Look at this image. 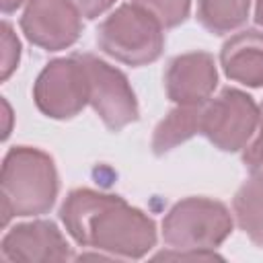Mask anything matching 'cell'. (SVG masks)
Instances as JSON below:
<instances>
[{"label": "cell", "mask_w": 263, "mask_h": 263, "mask_svg": "<svg viewBox=\"0 0 263 263\" xmlns=\"http://www.w3.org/2000/svg\"><path fill=\"white\" fill-rule=\"evenodd\" d=\"M60 218L80 247L109 257L142 259L156 245L154 220L115 193L72 189L60 208Z\"/></svg>", "instance_id": "cell-1"}, {"label": "cell", "mask_w": 263, "mask_h": 263, "mask_svg": "<svg viewBox=\"0 0 263 263\" xmlns=\"http://www.w3.org/2000/svg\"><path fill=\"white\" fill-rule=\"evenodd\" d=\"M60 191L53 158L31 146H14L2 160V224L12 216H41L51 210Z\"/></svg>", "instance_id": "cell-2"}, {"label": "cell", "mask_w": 263, "mask_h": 263, "mask_svg": "<svg viewBox=\"0 0 263 263\" xmlns=\"http://www.w3.org/2000/svg\"><path fill=\"white\" fill-rule=\"evenodd\" d=\"M101 51L127 66H146L164 49V27L146 8L127 2L111 12L97 29Z\"/></svg>", "instance_id": "cell-3"}, {"label": "cell", "mask_w": 263, "mask_h": 263, "mask_svg": "<svg viewBox=\"0 0 263 263\" xmlns=\"http://www.w3.org/2000/svg\"><path fill=\"white\" fill-rule=\"evenodd\" d=\"M232 214L212 197H185L162 220V240L179 251H214L232 232Z\"/></svg>", "instance_id": "cell-4"}, {"label": "cell", "mask_w": 263, "mask_h": 263, "mask_svg": "<svg viewBox=\"0 0 263 263\" xmlns=\"http://www.w3.org/2000/svg\"><path fill=\"white\" fill-rule=\"evenodd\" d=\"M259 125V107L251 95L238 88H224L201 105L199 134L216 148L236 152L247 146Z\"/></svg>", "instance_id": "cell-5"}, {"label": "cell", "mask_w": 263, "mask_h": 263, "mask_svg": "<svg viewBox=\"0 0 263 263\" xmlns=\"http://www.w3.org/2000/svg\"><path fill=\"white\" fill-rule=\"evenodd\" d=\"M37 109L51 119H70L88 105V74L80 55L51 60L33 84Z\"/></svg>", "instance_id": "cell-6"}, {"label": "cell", "mask_w": 263, "mask_h": 263, "mask_svg": "<svg viewBox=\"0 0 263 263\" xmlns=\"http://www.w3.org/2000/svg\"><path fill=\"white\" fill-rule=\"evenodd\" d=\"M88 74V105L111 132L138 121L140 107L125 74L92 53H78Z\"/></svg>", "instance_id": "cell-7"}, {"label": "cell", "mask_w": 263, "mask_h": 263, "mask_svg": "<svg viewBox=\"0 0 263 263\" xmlns=\"http://www.w3.org/2000/svg\"><path fill=\"white\" fill-rule=\"evenodd\" d=\"M80 16L70 0H29L21 16V29L33 45L60 51L78 41L82 33Z\"/></svg>", "instance_id": "cell-8"}, {"label": "cell", "mask_w": 263, "mask_h": 263, "mask_svg": "<svg viewBox=\"0 0 263 263\" xmlns=\"http://www.w3.org/2000/svg\"><path fill=\"white\" fill-rule=\"evenodd\" d=\"M4 261L45 263L72 259V247L60 228L49 220H35L12 226L0 245Z\"/></svg>", "instance_id": "cell-9"}, {"label": "cell", "mask_w": 263, "mask_h": 263, "mask_svg": "<svg viewBox=\"0 0 263 263\" xmlns=\"http://www.w3.org/2000/svg\"><path fill=\"white\" fill-rule=\"evenodd\" d=\"M218 84L214 55L189 51L175 55L164 72L166 97L177 105H203Z\"/></svg>", "instance_id": "cell-10"}, {"label": "cell", "mask_w": 263, "mask_h": 263, "mask_svg": "<svg viewBox=\"0 0 263 263\" xmlns=\"http://www.w3.org/2000/svg\"><path fill=\"white\" fill-rule=\"evenodd\" d=\"M224 74L240 84L263 86V33L255 29L232 35L220 51Z\"/></svg>", "instance_id": "cell-11"}, {"label": "cell", "mask_w": 263, "mask_h": 263, "mask_svg": "<svg viewBox=\"0 0 263 263\" xmlns=\"http://www.w3.org/2000/svg\"><path fill=\"white\" fill-rule=\"evenodd\" d=\"M201 105H177L156 127L152 134V152L162 156L187 142L195 134H199Z\"/></svg>", "instance_id": "cell-12"}, {"label": "cell", "mask_w": 263, "mask_h": 263, "mask_svg": "<svg viewBox=\"0 0 263 263\" xmlns=\"http://www.w3.org/2000/svg\"><path fill=\"white\" fill-rule=\"evenodd\" d=\"M232 210L240 230L257 247H263V181L251 177L242 183L234 193Z\"/></svg>", "instance_id": "cell-13"}, {"label": "cell", "mask_w": 263, "mask_h": 263, "mask_svg": "<svg viewBox=\"0 0 263 263\" xmlns=\"http://www.w3.org/2000/svg\"><path fill=\"white\" fill-rule=\"evenodd\" d=\"M249 8L251 0H197V21L205 31L224 35L247 23Z\"/></svg>", "instance_id": "cell-14"}, {"label": "cell", "mask_w": 263, "mask_h": 263, "mask_svg": "<svg viewBox=\"0 0 263 263\" xmlns=\"http://www.w3.org/2000/svg\"><path fill=\"white\" fill-rule=\"evenodd\" d=\"M134 4L146 8L164 29H173L181 25L189 16L191 0H132Z\"/></svg>", "instance_id": "cell-15"}, {"label": "cell", "mask_w": 263, "mask_h": 263, "mask_svg": "<svg viewBox=\"0 0 263 263\" xmlns=\"http://www.w3.org/2000/svg\"><path fill=\"white\" fill-rule=\"evenodd\" d=\"M21 60V43L10 27V23H2V66H0V78L8 80V76L18 68Z\"/></svg>", "instance_id": "cell-16"}, {"label": "cell", "mask_w": 263, "mask_h": 263, "mask_svg": "<svg viewBox=\"0 0 263 263\" xmlns=\"http://www.w3.org/2000/svg\"><path fill=\"white\" fill-rule=\"evenodd\" d=\"M242 162H245V166H247V171L251 173L253 179H261L263 181V105L259 109V134L245 148Z\"/></svg>", "instance_id": "cell-17"}, {"label": "cell", "mask_w": 263, "mask_h": 263, "mask_svg": "<svg viewBox=\"0 0 263 263\" xmlns=\"http://www.w3.org/2000/svg\"><path fill=\"white\" fill-rule=\"evenodd\" d=\"M70 2L78 8V12L84 18H97L115 4V0H70Z\"/></svg>", "instance_id": "cell-18"}, {"label": "cell", "mask_w": 263, "mask_h": 263, "mask_svg": "<svg viewBox=\"0 0 263 263\" xmlns=\"http://www.w3.org/2000/svg\"><path fill=\"white\" fill-rule=\"evenodd\" d=\"M29 0H0V6H2V12L4 14H10V12H14L16 8H21Z\"/></svg>", "instance_id": "cell-19"}, {"label": "cell", "mask_w": 263, "mask_h": 263, "mask_svg": "<svg viewBox=\"0 0 263 263\" xmlns=\"http://www.w3.org/2000/svg\"><path fill=\"white\" fill-rule=\"evenodd\" d=\"M255 23L259 27H263V0H257L255 2Z\"/></svg>", "instance_id": "cell-20"}, {"label": "cell", "mask_w": 263, "mask_h": 263, "mask_svg": "<svg viewBox=\"0 0 263 263\" xmlns=\"http://www.w3.org/2000/svg\"><path fill=\"white\" fill-rule=\"evenodd\" d=\"M2 105H4V109H6V113H4V115H6V127H4L2 138L6 140V138H8V134H10V125H8V121H10V107H8V103H6V101H2Z\"/></svg>", "instance_id": "cell-21"}]
</instances>
